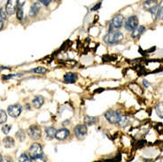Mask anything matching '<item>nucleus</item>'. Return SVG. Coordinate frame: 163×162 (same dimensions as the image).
Listing matches in <instances>:
<instances>
[{
    "label": "nucleus",
    "mask_w": 163,
    "mask_h": 162,
    "mask_svg": "<svg viewBox=\"0 0 163 162\" xmlns=\"http://www.w3.org/2000/svg\"><path fill=\"white\" fill-rule=\"evenodd\" d=\"M105 117L110 123L117 124L120 122L122 116L120 114L119 112L114 111V110H108L105 113Z\"/></svg>",
    "instance_id": "nucleus-4"
},
{
    "label": "nucleus",
    "mask_w": 163,
    "mask_h": 162,
    "mask_svg": "<svg viewBox=\"0 0 163 162\" xmlns=\"http://www.w3.org/2000/svg\"><path fill=\"white\" fill-rule=\"evenodd\" d=\"M46 161H47V157H46L44 154H43V155L39 156V157H36V158H35V159L32 160V162H46Z\"/></svg>",
    "instance_id": "nucleus-24"
},
{
    "label": "nucleus",
    "mask_w": 163,
    "mask_h": 162,
    "mask_svg": "<svg viewBox=\"0 0 163 162\" xmlns=\"http://www.w3.org/2000/svg\"><path fill=\"white\" fill-rule=\"evenodd\" d=\"M56 133L57 130L54 127H47L45 128V135H46V138L48 140H51L56 136Z\"/></svg>",
    "instance_id": "nucleus-15"
},
{
    "label": "nucleus",
    "mask_w": 163,
    "mask_h": 162,
    "mask_svg": "<svg viewBox=\"0 0 163 162\" xmlns=\"http://www.w3.org/2000/svg\"><path fill=\"white\" fill-rule=\"evenodd\" d=\"M23 18V10L22 7H17V19L21 20Z\"/></svg>",
    "instance_id": "nucleus-27"
},
{
    "label": "nucleus",
    "mask_w": 163,
    "mask_h": 162,
    "mask_svg": "<svg viewBox=\"0 0 163 162\" xmlns=\"http://www.w3.org/2000/svg\"><path fill=\"white\" fill-rule=\"evenodd\" d=\"M40 11V2H35L32 6H31L30 11H29V16L30 17H35Z\"/></svg>",
    "instance_id": "nucleus-16"
},
{
    "label": "nucleus",
    "mask_w": 163,
    "mask_h": 162,
    "mask_svg": "<svg viewBox=\"0 0 163 162\" xmlns=\"http://www.w3.org/2000/svg\"><path fill=\"white\" fill-rule=\"evenodd\" d=\"M156 17H157L158 20H163V5L159 8V10L157 12V14H156Z\"/></svg>",
    "instance_id": "nucleus-26"
},
{
    "label": "nucleus",
    "mask_w": 163,
    "mask_h": 162,
    "mask_svg": "<svg viewBox=\"0 0 163 162\" xmlns=\"http://www.w3.org/2000/svg\"><path fill=\"white\" fill-rule=\"evenodd\" d=\"M1 162H12V159L9 157V156H6V157H4L2 161Z\"/></svg>",
    "instance_id": "nucleus-30"
},
{
    "label": "nucleus",
    "mask_w": 163,
    "mask_h": 162,
    "mask_svg": "<svg viewBox=\"0 0 163 162\" xmlns=\"http://www.w3.org/2000/svg\"><path fill=\"white\" fill-rule=\"evenodd\" d=\"M16 136L21 142L26 139V134H25V132L23 131L22 129H20V130H19V131L16 133Z\"/></svg>",
    "instance_id": "nucleus-22"
},
{
    "label": "nucleus",
    "mask_w": 163,
    "mask_h": 162,
    "mask_svg": "<svg viewBox=\"0 0 163 162\" xmlns=\"http://www.w3.org/2000/svg\"><path fill=\"white\" fill-rule=\"evenodd\" d=\"M143 84H144V86L145 88H148V86H149V83H148V81H146V80H144V81H143Z\"/></svg>",
    "instance_id": "nucleus-33"
},
{
    "label": "nucleus",
    "mask_w": 163,
    "mask_h": 162,
    "mask_svg": "<svg viewBox=\"0 0 163 162\" xmlns=\"http://www.w3.org/2000/svg\"><path fill=\"white\" fill-rule=\"evenodd\" d=\"M144 6L146 11L150 12L153 16H156L157 12L160 8V4L157 1H145L144 2Z\"/></svg>",
    "instance_id": "nucleus-6"
},
{
    "label": "nucleus",
    "mask_w": 163,
    "mask_h": 162,
    "mask_svg": "<svg viewBox=\"0 0 163 162\" xmlns=\"http://www.w3.org/2000/svg\"><path fill=\"white\" fill-rule=\"evenodd\" d=\"M129 88H130V90L132 91L133 93H135V94L137 95V96L142 95L143 92H144V91H143V89L141 88V86H140L139 84L136 83V82L130 83V84H129Z\"/></svg>",
    "instance_id": "nucleus-12"
},
{
    "label": "nucleus",
    "mask_w": 163,
    "mask_h": 162,
    "mask_svg": "<svg viewBox=\"0 0 163 162\" xmlns=\"http://www.w3.org/2000/svg\"><path fill=\"white\" fill-rule=\"evenodd\" d=\"M75 136L79 139L82 140L85 137V136L87 135V127L86 125L83 124H79L75 128Z\"/></svg>",
    "instance_id": "nucleus-8"
},
{
    "label": "nucleus",
    "mask_w": 163,
    "mask_h": 162,
    "mask_svg": "<svg viewBox=\"0 0 163 162\" xmlns=\"http://www.w3.org/2000/svg\"><path fill=\"white\" fill-rule=\"evenodd\" d=\"M28 134L32 139L37 140L42 136V130L40 127L37 125H31L28 129Z\"/></svg>",
    "instance_id": "nucleus-7"
},
{
    "label": "nucleus",
    "mask_w": 163,
    "mask_h": 162,
    "mask_svg": "<svg viewBox=\"0 0 163 162\" xmlns=\"http://www.w3.org/2000/svg\"><path fill=\"white\" fill-rule=\"evenodd\" d=\"M2 160H3V157H2V155H1V153H0V162L2 161Z\"/></svg>",
    "instance_id": "nucleus-35"
},
{
    "label": "nucleus",
    "mask_w": 163,
    "mask_h": 162,
    "mask_svg": "<svg viewBox=\"0 0 163 162\" xmlns=\"http://www.w3.org/2000/svg\"><path fill=\"white\" fill-rule=\"evenodd\" d=\"M19 162H32V160L27 153H22L19 157Z\"/></svg>",
    "instance_id": "nucleus-20"
},
{
    "label": "nucleus",
    "mask_w": 163,
    "mask_h": 162,
    "mask_svg": "<svg viewBox=\"0 0 163 162\" xmlns=\"http://www.w3.org/2000/svg\"><path fill=\"white\" fill-rule=\"evenodd\" d=\"M11 129H12V126L10 125H4L3 128H2V132L5 135H7L9 132H10Z\"/></svg>",
    "instance_id": "nucleus-29"
},
{
    "label": "nucleus",
    "mask_w": 163,
    "mask_h": 162,
    "mask_svg": "<svg viewBox=\"0 0 163 162\" xmlns=\"http://www.w3.org/2000/svg\"><path fill=\"white\" fill-rule=\"evenodd\" d=\"M43 147L39 143H33L30 145L29 149V155L31 159H35L36 157H39L41 155H43Z\"/></svg>",
    "instance_id": "nucleus-2"
},
{
    "label": "nucleus",
    "mask_w": 163,
    "mask_h": 162,
    "mask_svg": "<svg viewBox=\"0 0 163 162\" xmlns=\"http://www.w3.org/2000/svg\"><path fill=\"white\" fill-rule=\"evenodd\" d=\"M100 6H101V2H99V3H98V4H97V5H95V6H94V7H93V8H92V11H96V10H98V9H99V7H100Z\"/></svg>",
    "instance_id": "nucleus-31"
},
{
    "label": "nucleus",
    "mask_w": 163,
    "mask_h": 162,
    "mask_svg": "<svg viewBox=\"0 0 163 162\" xmlns=\"http://www.w3.org/2000/svg\"><path fill=\"white\" fill-rule=\"evenodd\" d=\"M7 120V115L6 112L4 110H0V124H3L6 122Z\"/></svg>",
    "instance_id": "nucleus-23"
},
{
    "label": "nucleus",
    "mask_w": 163,
    "mask_h": 162,
    "mask_svg": "<svg viewBox=\"0 0 163 162\" xmlns=\"http://www.w3.org/2000/svg\"><path fill=\"white\" fill-rule=\"evenodd\" d=\"M0 17L3 20H7V12L5 8H1L0 9Z\"/></svg>",
    "instance_id": "nucleus-28"
},
{
    "label": "nucleus",
    "mask_w": 163,
    "mask_h": 162,
    "mask_svg": "<svg viewBox=\"0 0 163 162\" xmlns=\"http://www.w3.org/2000/svg\"><path fill=\"white\" fill-rule=\"evenodd\" d=\"M145 31V27H144V26H138L137 29H135L134 30L131 32V37L132 38H137V37H139L141 35H142L143 33Z\"/></svg>",
    "instance_id": "nucleus-17"
},
{
    "label": "nucleus",
    "mask_w": 163,
    "mask_h": 162,
    "mask_svg": "<svg viewBox=\"0 0 163 162\" xmlns=\"http://www.w3.org/2000/svg\"><path fill=\"white\" fill-rule=\"evenodd\" d=\"M69 136V130L68 129H61L59 130H57V133H56V136L55 138L59 141H64L65 139H67Z\"/></svg>",
    "instance_id": "nucleus-11"
},
{
    "label": "nucleus",
    "mask_w": 163,
    "mask_h": 162,
    "mask_svg": "<svg viewBox=\"0 0 163 162\" xmlns=\"http://www.w3.org/2000/svg\"><path fill=\"white\" fill-rule=\"evenodd\" d=\"M3 145L5 147V148H12L14 145H15V143H14V140L13 138H12L10 136H6L3 139Z\"/></svg>",
    "instance_id": "nucleus-18"
},
{
    "label": "nucleus",
    "mask_w": 163,
    "mask_h": 162,
    "mask_svg": "<svg viewBox=\"0 0 163 162\" xmlns=\"http://www.w3.org/2000/svg\"><path fill=\"white\" fill-rule=\"evenodd\" d=\"M138 24H139L138 18L136 15H132L127 19L125 24H124V28L126 30L133 31L135 29H137L138 27Z\"/></svg>",
    "instance_id": "nucleus-5"
},
{
    "label": "nucleus",
    "mask_w": 163,
    "mask_h": 162,
    "mask_svg": "<svg viewBox=\"0 0 163 162\" xmlns=\"http://www.w3.org/2000/svg\"><path fill=\"white\" fill-rule=\"evenodd\" d=\"M51 2V0H47V1H44V0H41V1H40V3H42V4H43V5H49Z\"/></svg>",
    "instance_id": "nucleus-32"
},
{
    "label": "nucleus",
    "mask_w": 163,
    "mask_h": 162,
    "mask_svg": "<svg viewBox=\"0 0 163 162\" xmlns=\"http://www.w3.org/2000/svg\"><path fill=\"white\" fill-rule=\"evenodd\" d=\"M155 110H156V112H157L158 116L161 117V118H163V102L159 103V104L157 105Z\"/></svg>",
    "instance_id": "nucleus-21"
},
{
    "label": "nucleus",
    "mask_w": 163,
    "mask_h": 162,
    "mask_svg": "<svg viewBox=\"0 0 163 162\" xmlns=\"http://www.w3.org/2000/svg\"><path fill=\"white\" fill-rule=\"evenodd\" d=\"M77 74L75 73H67L64 75V81L68 83H74L77 80Z\"/></svg>",
    "instance_id": "nucleus-13"
},
{
    "label": "nucleus",
    "mask_w": 163,
    "mask_h": 162,
    "mask_svg": "<svg viewBox=\"0 0 163 162\" xmlns=\"http://www.w3.org/2000/svg\"><path fill=\"white\" fill-rule=\"evenodd\" d=\"M122 39H123V35L119 31L108 32L104 36V42L107 44H116L120 43Z\"/></svg>",
    "instance_id": "nucleus-1"
},
{
    "label": "nucleus",
    "mask_w": 163,
    "mask_h": 162,
    "mask_svg": "<svg viewBox=\"0 0 163 162\" xmlns=\"http://www.w3.org/2000/svg\"><path fill=\"white\" fill-rule=\"evenodd\" d=\"M46 71H47V69L45 67H38L33 69L34 73H36V74H44Z\"/></svg>",
    "instance_id": "nucleus-25"
},
{
    "label": "nucleus",
    "mask_w": 163,
    "mask_h": 162,
    "mask_svg": "<svg viewBox=\"0 0 163 162\" xmlns=\"http://www.w3.org/2000/svg\"><path fill=\"white\" fill-rule=\"evenodd\" d=\"M17 5H18V1L12 0V1H7L6 6H5V11L7 14H13L17 11Z\"/></svg>",
    "instance_id": "nucleus-10"
},
{
    "label": "nucleus",
    "mask_w": 163,
    "mask_h": 162,
    "mask_svg": "<svg viewBox=\"0 0 163 162\" xmlns=\"http://www.w3.org/2000/svg\"><path fill=\"white\" fill-rule=\"evenodd\" d=\"M123 16L122 14H117L113 18L112 21L110 22V26H109V32H113V31H117V29H121L123 24Z\"/></svg>",
    "instance_id": "nucleus-3"
},
{
    "label": "nucleus",
    "mask_w": 163,
    "mask_h": 162,
    "mask_svg": "<svg viewBox=\"0 0 163 162\" xmlns=\"http://www.w3.org/2000/svg\"><path fill=\"white\" fill-rule=\"evenodd\" d=\"M3 27H4V23H3V21L0 20V30L3 29Z\"/></svg>",
    "instance_id": "nucleus-34"
},
{
    "label": "nucleus",
    "mask_w": 163,
    "mask_h": 162,
    "mask_svg": "<svg viewBox=\"0 0 163 162\" xmlns=\"http://www.w3.org/2000/svg\"><path fill=\"white\" fill-rule=\"evenodd\" d=\"M97 122H98V118L93 117V116H88L87 115L84 118V123L86 125H89V126H92L93 124H95Z\"/></svg>",
    "instance_id": "nucleus-19"
},
{
    "label": "nucleus",
    "mask_w": 163,
    "mask_h": 162,
    "mask_svg": "<svg viewBox=\"0 0 163 162\" xmlns=\"http://www.w3.org/2000/svg\"><path fill=\"white\" fill-rule=\"evenodd\" d=\"M21 110H22V107L20 105H12L8 107L7 112H8V114L12 118H17L20 114Z\"/></svg>",
    "instance_id": "nucleus-9"
},
{
    "label": "nucleus",
    "mask_w": 163,
    "mask_h": 162,
    "mask_svg": "<svg viewBox=\"0 0 163 162\" xmlns=\"http://www.w3.org/2000/svg\"><path fill=\"white\" fill-rule=\"evenodd\" d=\"M43 103H44V98H43V97H42V96H36V97H35V98H33V100H32L33 106H34L35 108H36V109H39L41 106L43 105Z\"/></svg>",
    "instance_id": "nucleus-14"
}]
</instances>
